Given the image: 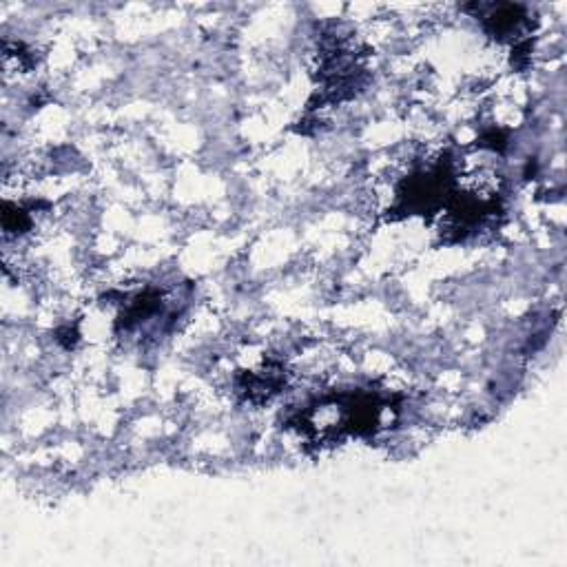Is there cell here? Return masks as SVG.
<instances>
[{
    "label": "cell",
    "mask_w": 567,
    "mask_h": 567,
    "mask_svg": "<svg viewBox=\"0 0 567 567\" xmlns=\"http://www.w3.org/2000/svg\"><path fill=\"white\" fill-rule=\"evenodd\" d=\"M284 386V370L280 366H268L260 373H249L242 375L237 381V390L244 395V399L253 401V404H262L268 401L273 395L280 393V388Z\"/></svg>",
    "instance_id": "cell-2"
},
{
    "label": "cell",
    "mask_w": 567,
    "mask_h": 567,
    "mask_svg": "<svg viewBox=\"0 0 567 567\" xmlns=\"http://www.w3.org/2000/svg\"><path fill=\"white\" fill-rule=\"evenodd\" d=\"M481 23L490 36L503 40L521 34L528 27L530 16L523 5H497L481 16Z\"/></svg>",
    "instance_id": "cell-1"
}]
</instances>
